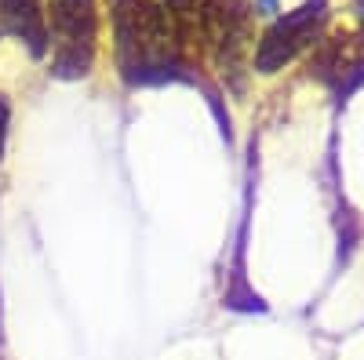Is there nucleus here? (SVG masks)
<instances>
[{
    "mask_svg": "<svg viewBox=\"0 0 364 360\" xmlns=\"http://www.w3.org/2000/svg\"><path fill=\"white\" fill-rule=\"evenodd\" d=\"M360 22H364V8H360Z\"/></svg>",
    "mask_w": 364,
    "mask_h": 360,
    "instance_id": "39448f33",
    "label": "nucleus"
},
{
    "mask_svg": "<svg viewBox=\"0 0 364 360\" xmlns=\"http://www.w3.org/2000/svg\"><path fill=\"white\" fill-rule=\"evenodd\" d=\"M324 18H328V4H324V0H306L302 8H295L284 18H277L262 33V40L255 48V70L259 73L284 70L302 48H310L317 40Z\"/></svg>",
    "mask_w": 364,
    "mask_h": 360,
    "instance_id": "7ed1b4c3",
    "label": "nucleus"
},
{
    "mask_svg": "<svg viewBox=\"0 0 364 360\" xmlns=\"http://www.w3.org/2000/svg\"><path fill=\"white\" fill-rule=\"evenodd\" d=\"M113 33L120 70L128 80H161L175 70L182 33L164 0H117Z\"/></svg>",
    "mask_w": 364,
    "mask_h": 360,
    "instance_id": "f257e3e1",
    "label": "nucleus"
},
{
    "mask_svg": "<svg viewBox=\"0 0 364 360\" xmlns=\"http://www.w3.org/2000/svg\"><path fill=\"white\" fill-rule=\"evenodd\" d=\"M95 0H51V40H55V73L84 77L95 55Z\"/></svg>",
    "mask_w": 364,
    "mask_h": 360,
    "instance_id": "f03ea898",
    "label": "nucleus"
},
{
    "mask_svg": "<svg viewBox=\"0 0 364 360\" xmlns=\"http://www.w3.org/2000/svg\"><path fill=\"white\" fill-rule=\"evenodd\" d=\"M8 120H11V109H8L4 95H0V157H4V142H8Z\"/></svg>",
    "mask_w": 364,
    "mask_h": 360,
    "instance_id": "20e7f679",
    "label": "nucleus"
}]
</instances>
